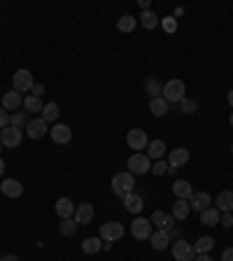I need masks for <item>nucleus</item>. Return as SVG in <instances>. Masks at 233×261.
I'll return each instance as SVG.
<instances>
[{
  "instance_id": "obj_1",
  "label": "nucleus",
  "mask_w": 233,
  "mask_h": 261,
  "mask_svg": "<svg viewBox=\"0 0 233 261\" xmlns=\"http://www.w3.org/2000/svg\"><path fill=\"white\" fill-rule=\"evenodd\" d=\"M161 98L166 100L168 105H180V100L187 98V86H184L182 79H170V82L163 84Z\"/></svg>"
},
{
  "instance_id": "obj_2",
  "label": "nucleus",
  "mask_w": 233,
  "mask_h": 261,
  "mask_svg": "<svg viewBox=\"0 0 233 261\" xmlns=\"http://www.w3.org/2000/svg\"><path fill=\"white\" fill-rule=\"evenodd\" d=\"M112 191H114V196H119V198H124V196H128L131 191H135V175H131L128 170L116 172L114 178H112Z\"/></svg>"
},
{
  "instance_id": "obj_3",
  "label": "nucleus",
  "mask_w": 233,
  "mask_h": 261,
  "mask_svg": "<svg viewBox=\"0 0 233 261\" xmlns=\"http://www.w3.org/2000/svg\"><path fill=\"white\" fill-rule=\"evenodd\" d=\"M126 168H128V172H131V175H144V172L152 170V161L147 159V154H140V152H135L133 156H128Z\"/></svg>"
},
{
  "instance_id": "obj_4",
  "label": "nucleus",
  "mask_w": 233,
  "mask_h": 261,
  "mask_svg": "<svg viewBox=\"0 0 233 261\" xmlns=\"http://www.w3.org/2000/svg\"><path fill=\"white\" fill-rule=\"evenodd\" d=\"M124 224L122 222H105L103 226H100V234L98 238L103 240V243H116V240L124 236Z\"/></svg>"
},
{
  "instance_id": "obj_5",
  "label": "nucleus",
  "mask_w": 233,
  "mask_h": 261,
  "mask_svg": "<svg viewBox=\"0 0 233 261\" xmlns=\"http://www.w3.org/2000/svg\"><path fill=\"white\" fill-rule=\"evenodd\" d=\"M21 140H23V133L19 128H14V126L0 128V142H3V147H7V150H17L19 144H21Z\"/></svg>"
},
{
  "instance_id": "obj_6",
  "label": "nucleus",
  "mask_w": 233,
  "mask_h": 261,
  "mask_svg": "<svg viewBox=\"0 0 233 261\" xmlns=\"http://www.w3.org/2000/svg\"><path fill=\"white\" fill-rule=\"evenodd\" d=\"M172 256H175V261H194L196 259L194 245L182 238L175 240V243H172Z\"/></svg>"
},
{
  "instance_id": "obj_7",
  "label": "nucleus",
  "mask_w": 233,
  "mask_h": 261,
  "mask_svg": "<svg viewBox=\"0 0 233 261\" xmlns=\"http://www.w3.org/2000/svg\"><path fill=\"white\" fill-rule=\"evenodd\" d=\"M12 84H14V91H19V94H26V91L33 89V75H31V70H17L14 75H12Z\"/></svg>"
},
{
  "instance_id": "obj_8",
  "label": "nucleus",
  "mask_w": 233,
  "mask_h": 261,
  "mask_svg": "<svg viewBox=\"0 0 233 261\" xmlns=\"http://www.w3.org/2000/svg\"><path fill=\"white\" fill-rule=\"evenodd\" d=\"M131 234L135 240H150L152 236V222L144 219V217H135L133 224H131Z\"/></svg>"
},
{
  "instance_id": "obj_9",
  "label": "nucleus",
  "mask_w": 233,
  "mask_h": 261,
  "mask_svg": "<svg viewBox=\"0 0 233 261\" xmlns=\"http://www.w3.org/2000/svg\"><path fill=\"white\" fill-rule=\"evenodd\" d=\"M126 144L131 150L140 152V150H147L150 138H147V133H144L142 128H133V131H128V135H126Z\"/></svg>"
},
{
  "instance_id": "obj_10",
  "label": "nucleus",
  "mask_w": 233,
  "mask_h": 261,
  "mask_svg": "<svg viewBox=\"0 0 233 261\" xmlns=\"http://www.w3.org/2000/svg\"><path fill=\"white\" fill-rule=\"evenodd\" d=\"M26 133L31 140H40V138H45L47 133H49V124L45 122V119L40 117V119H31L26 126Z\"/></svg>"
},
{
  "instance_id": "obj_11",
  "label": "nucleus",
  "mask_w": 233,
  "mask_h": 261,
  "mask_svg": "<svg viewBox=\"0 0 233 261\" xmlns=\"http://www.w3.org/2000/svg\"><path fill=\"white\" fill-rule=\"evenodd\" d=\"M189 161V150L187 147H178V150H172L170 156H168V172H175L178 168H182L184 163Z\"/></svg>"
},
{
  "instance_id": "obj_12",
  "label": "nucleus",
  "mask_w": 233,
  "mask_h": 261,
  "mask_svg": "<svg viewBox=\"0 0 233 261\" xmlns=\"http://www.w3.org/2000/svg\"><path fill=\"white\" fill-rule=\"evenodd\" d=\"M0 194H5L7 198H21L23 196V184L14 178H5L0 184Z\"/></svg>"
},
{
  "instance_id": "obj_13",
  "label": "nucleus",
  "mask_w": 233,
  "mask_h": 261,
  "mask_svg": "<svg viewBox=\"0 0 233 261\" xmlns=\"http://www.w3.org/2000/svg\"><path fill=\"white\" fill-rule=\"evenodd\" d=\"M150 222H152V226H156V228H163V231H168V234H172V226H175V219H172V215H168V212H163V210H154L152 212V217H150Z\"/></svg>"
},
{
  "instance_id": "obj_14",
  "label": "nucleus",
  "mask_w": 233,
  "mask_h": 261,
  "mask_svg": "<svg viewBox=\"0 0 233 261\" xmlns=\"http://www.w3.org/2000/svg\"><path fill=\"white\" fill-rule=\"evenodd\" d=\"M49 135L56 144H66L72 140V131H70V126H66V124H54V126L49 128Z\"/></svg>"
},
{
  "instance_id": "obj_15",
  "label": "nucleus",
  "mask_w": 233,
  "mask_h": 261,
  "mask_svg": "<svg viewBox=\"0 0 233 261\" xmlns=\"http://www.w3.org/2000/svg\"><path fill=\"white\" fill-rule=\"evenodd\" d=\"M150 245H152V250L163 252L168 245H170V234H168V231H163V228H156L154 234L150 236Z\"/></svg>"
},
{
  "instance_id": "obj_16",
  "label": "nucleus",
  "mask_w": 233,
  "mask_h": 261,
  "mask_svg": "<svg viewBox=\"0 0 233 261\" xmlns=\"http://www.w3.org/2000/svg\"><path fill=\"white\" fill-rule=\"evenodd\" d=\"M124 208H126V212H131V215H140L144 208V200L140 194H135V191H131L128 196H124Z\"/></svg>"
},
{
  "instance_id": "obj_17",
  "label": "nucleus",
  "mask_w": 233,
  "mask_h": 261,
  "mask_svg": "<svg viewBox=\"0 0 233 261\" xmlns=\"http://www.w3.org/2000/svg\"><path fill=\"white\" fill-rule=\"evenodd\" d=\"M189 208L194 212H203L210 208V194H206V191H194V196L189 198Z\"/></svg>"
},
{
  "instance_id": "obj_18",
  "label": "nucleus",
  "mask_w": 233,
  "mask_h": 261,
  "mask_svg": "<svg viewBox=\"0 0 233 261\" xmlns=\"http://www.w3.org/2000/svg\"><path fill=\"white\" fill-rule=\"evenodd\" d=\"M72 219H75L79 226H86V224H91V219H94V206H91V203H79Z\"/></svg>"
},
{
  "instance_id": "obj_19",
  "label": "nucleus",
  "mask_w": 233,
  "mask_h": 261,
  "mask_svg": "<svg viewBox=\"0 0 233 261\" xmlns=\"http://www.w3.org/2000/svg\"><path fill=\"white\" fill-rule=\"evenodd\" d=\"M56 215L61 217V219H70V217H75V210H77V206L72 203L70 198H59L56 200Z\"/></svg>"
},
{
  "instance_id": "obj_20",
  "label": "nucleus",
  "mask_w": 233,
  "mask_h": 261,
  "mask_svg": "<svg viewBox=\"0 0 233 261\" xmlns=\"http://www.w3.org/2000/svg\"><path fill=\"white\" fill-rule=\"evenodd\" d=\"M23 105V96L19 94V91H5V94H3V107H5L7 112L10 110H17V107H21Z\"/></svg>"
},
{
  "instance_id": "obj_21",
  "label": "nucleus",
  "mask_w": 233,
  "mask_h": 261,
  "mask_svg": "<svg viewBox=\"0 0 233 261\" xmlns=\"http://www.w3.org/2000/svg\"><path fill=\"white\" fill-rule=\"evenodd\" d=\"M189 212H191V208H189L187 198H178L172 203V219H175V222H184L189 217Z\"/></svg>"
},
{
  "instance_id": "obj_22",
  "label": "nucleus",
  "mask_w": 233,
  "mask_h": 261,
  "mask_svg": "<svg viewBox=\"0 0 233 261\" xmlns=\"http://www.w3.org/2000/svg\"><path fill=\"white\" fill-rule=\"evenodd\" d=\"M163 154H166V142L163 140H150V144H147V159L150 161H159Z\"/></svg>"
},
{
  "instance_id": "obj_23",
  "label": "nucleus",
  "mask_w": 233,
  "mask_h": 261,
  "mask_svg": "<svg viewBox=\"0 0 233 261\" xmlns=\"http://www.w3.org/2000/svg\"><path fill=\"white\" fill-rule=\"evenodd\" d=\"M172 194L178 196V198H191L194 196V189H191V184L187 182V180H175L172 182Z\"/></svg>"
},
{
  "instance_id": "obj_24",
  "label": "nucleus",
  "mask_w": 233,
  "mask_h": 261,
  "mask_svg": "<svg viewBox=\"0 0 233 261\" xmlns=\"http://www.w3.org/2000/svg\"><path fill=\"white\" fill-rule=\"evenodd\" d=\"M219 219H222V212L217 208H208V210L200 212V224L203 226H215V224H219Z\"/></svg>"
},
{
  "instance_id": "obj_25",
  "label": "nucleus",
  "mask_w": 233,
  "mask_h": 261,
  "mask_svg": "<svg viewBox=\"0 0 233 261\" xmlns=\"http://www.w3.org/2000/svg\"><path fill=\"white\" fill-rule=\"evenodd\" d=\"M217 210L219 212H233V191H222L217 196Z\"/></svg>"
},
{
  "instance_id": "obj_26",
  "label": "nucleus",
  "mask_w": 233,
  "mask_h": 261,
  "mask_svg": "<svg viewBox=\"0 0 233 261\" xmlns=\"http://www.w3.org/2000/svg\"><path fill=\"white\" fill-rule=\"evenodd\" d=\"M138 21L142 23L147 31H154V28L159 26V17L154 14V10H142L140 12V17H138Z\"/></svg>"
},
{
  "instance_id": "obj_27",
  "label": "nucleus",
  "mask_w": 233,
  "mask_h": 261,
  "mask_svg": "<svg viewBox=\"0 0 233 261\" xmlns=\"http://www.w3.org/2000/svg\"><path fill=\"white\" fill-rule=\"evenodd\" d=\"M100 250H103V240H100L98 236H91V238H86L82 243V252H84V254H98Z\"/></svg>"
},
{
  "instance_id": "obj_28",
  "label": "nucleus",
  "mask_w": 233,
  "mask_h": 261,
  "mask_svg": "<svg viewBox=\"0 0 233 261\" xmlns=\"http://www.w3.org/2000/svg\"><path fill=\"white\" fill-rule=\"evenodd\" d=\"M212 247H215V240H212L210 236H200V238L194 243V252H196V254H210Z\"/></svg>"
},
{
  "instance_id": "obj_29",
  "label": "nucleus",
  "mask_w": 233,
  "mask_h": 261,
  "mask_svg": "<svg viewBox=\"0 0 233 261\" xmlns=\"http://www.w3.org/2000/svg\"><path fill=\"white\" fill-rule=\"evenodd\" d=\"M135 26H138V19L131 17V14H124V17L116 21V31H119V33H131V31H135Z\"/></svg>"
},
{
  "instance_id": "obj_30",
  "label": "nucleus",
  "mask_w": 233,
  "mask_h": 261,
  "mask_svg": "<svg viewBox=\"0 0 233 261\" xmlns=\"http://www.w3.org/2000/svg\"><path fill=\"white\" fill-rule=\"evenodd\" d=\"M144 91L150 94V98H159V96H161V91H163V84L159 82L156 77H147V79H144Z\"/></svg>"
},
{
  "instance_id": "obj_31",
  "label": "nucleus",
  "mask_w": 233,
  "mask_h": 261,
  "mask_svg": "<svg viewBox=\"0 0 233 261\" xmlns=\"http://www.w3.org/2000/svg\"><path fill=\"white\" fill-rule=\"evenodd\" d=\"M168 107H170V105H168V103L161 98V96H159V98H152V100H150V112L154 114V117H163V114L168 112Z\"/></svg>"
},
{
  "instance_id": "obj_32",
  "label": "nucleus",
  "mask_w": 233,
  "mask_h": 261,
  "mask_svg": "<svg viewBox=\"0 0 233 261\" xmlns=\"http://www.w3.org/2000/svg\"><path fill=\"white\" fill-rule=\"evenodd\" d=\"M59 114H61V107H59V103H47V105L42 107V119H45L47 124L56 122V119H59Z\"/></svg>"
},
{
  "instance_id": "obj_33",
  "label": "nucleus",
  "mask_w": 233,
  "mask_h": 261,
  "mask_svg": "<svg viewBox=\"0 0 233 261\" xmlns=\"http://www.w3.org/2000/svg\"><path fill=\"white\" fill-rule=\"evenodd\" d=\"M77 228H79V224L70 217V219H61V224H59V234L66 236V238H70V236L77 234Z\"/></svg>"
},
{
  "instance_id": "obj_34",
  "label": "nucleus",
  "mask_w": 233,
  "mask_h": 261,
  "mask_svg": "<svg viewBox=\"0 0 233 261\" xmlns=\"http://www.w3.org/2000/svg\"><path fill=\"white\" fill-rule=\"evenodd\" d=\"M28 122H31V119H28L26 112H14V114L10 117V126L19 128V131H21L23 126H28Z\"/></svg>"
},
{
  "instance_id": "obj_35",
  "label": "nucleus",
  "mask_w": 233,
  "mask_h": 261,
  "mask_svg": "<svg viewBox=\"0 0 233 261\" xmlns=\"http://www.w3.org/2000/svg\"><path fill=\"white\" fill-rule=\"evenodd\" d=\"M180 110H182L184 114H196V112H198V100L182 98V100H180Z\"/></svg>"
},
{
  "instance_id": "obj_36",
  "label": "nucleus",
  "mask_w": 233,
  "mask_h": 261,
  "mask_svg": "<svg viewBox=\"0 0 233 261\" xmlns=\"http://www.w3.org/2000/svg\"><path fill=\"white\" fill-rule=\"evenodd\" d=\"M23 107H26L28 112H42V100L40 98H35V96H26V98H23Z\"/></svg>"
},
{
  "instance_id": "obj_37",
  "label": "nucleus",
  "mask_w": 233,
  "mask_h": 261,
  "mask_svg": "<svg viewBox=\"0 0 233 261\" xmlns=\"http://www.w3.org/2000/svg\"><path fill=\"white\" fill-rule=\"evenodd\" d=\"M150 172H154L156 178H159V175H166V172H168V163L159 159V161H154V166H152V170H150Z\"/></svg>"
},
{
  "instance_id": "obj_38",
  "label": "nucleus",
  "mask_w": 233,
  "mask_h": 261,
  "mask_svg": "<svg viewBox=\"0 0 233 261\" xmlns=\"http://www.w3.org/2000/svg\"><path fill=\"white\" fill-rule=\"evenodd\" d=\"M161 23H163V31H166V33H175V31H178V19L175 17H166Z\"/></svg>"
},
{
  "instance_id": "obj_39",
  "label": "nucleus",
  "mask_w": 233,
  "mask_h": 261,
  "mask_svg": "<svg viewBox=\"0 0 233 261\" xmlns=\"http://www.w3.org/2000/svg\"><path fill=\"white\" fill-rule=\"evenodd\" d=\"M10 117H12L10 112H7L5 107H0V128H7V126H10Z\"/></svg>"
},
{
  "instance_id": "obj_40",
  "label": "nucleus",
  "mask_w": 233,
  "mask_h": 261,
  "mask_svg": "<svg viewBox=\"0 0 233 261\" xmlns=\"http://www.w3.org/2000/svg\"><path fill=\"white\" fill-rule=\"evenodd\" d=\"M219 224H224L226 228L233 226V212H222V219H219Z\"/></svg>"
},
{
  "instance_id": "obj_41",
  "label": "nucleus",
  "mask_w": 233,
  "mask_h": 261,
  "mask_svg": "<svg viewBox=\"0 0 233 261\" xmlns=\"http://www.w3.org/2000/svg\"><path fill=\"white\" fill-rule=\"evenodd\" d=\"M31 91H33V94H31V96H35V98H40V96L45 94V86H42V84H33V89H31Z\"/></svg>"
},
{
  "instance_id": "obj_42",
  "label": "nucleus",
  "mask_w": 233,
  "mask_h": 261,
  "mask_svg": "<svg viewBox=\"0 0 233 261\" xmlns=\"http://www.w3.org/2000/svg\"><path fill=\"white\" fill-rule=\"evenodd\" d=\"M222 261H233V247H226L222 252Z\"/></svg>"
},
{
  "instance_id": "obj_43",
  "label": "nucleus",
  "mask_w": 233,
  "mask_h": 261,
  "mask_svg": "<svg viewBox=\"0 0 233 261\" xmlns=\"http://www.w3.org/2000/svg\"><path fill=\"white\" fill-rule=\"evenodd\" d=\"M194 261H212V259H210V254H196Z\"/></svg>"
},
{
  "instance_id": "obj_44",
  "label": "nucleus",
  "mask_w": 233,
  "mask_h": 261,
  "mask_svg": "<svg viewBox=\"0 0 233 261\" xmlns=\"http://www.w3.org/2000/svg\"><path fill=\"white\" fill-rule=\"evenodd\" d=\"M0 261H19V256H14V254H5Z\"/></svg>"
},
{
  "instance_id": "obj_45",
  "label": "nucleus",
  "mask_w": 233,
  "mask_h": 261,
  "mask_svg": "<svg viewBox=\"0 0 233 261\" xmlns=\"http://www.w3.org/2000/svg\"><path fill=\"white\" fill-rule=\"evenodd\" d=\"M140 7H142V10H150V0H140Z\"/></svg>"
},
{
  "instance_id": "obj_46",
  "label": "nucleus",
  "mask_w": 233,
  "mask_h": 261,
  "mask_svg": "<svg viewBox=\"0 0 233 261\" xmlns=\"http://www.w3.org/2000/svg\"><path fill=\"white\" fill-rule=\"evenodd\" d=\"M226 100H228V105H231V107H233V89H231V91H228V96H226Z\"/></svg>"
},
{
  "instance_id": "obj_47",
  "label": "nucleus",
  "mask_w": 233,
  "mask_h": 261,
  "mask_svg": "<svg viewBox=\"0 0 233 261\" xmlns=\"http://www.w3.org/2000/svg\"><path fill=\"white\" fill-rule=\"evenodd\" d=\"M3 175H5V161L0 159V178H3Z\"/></svg>"
},
{
  "instance_id": "obj_48",
  "label": "nucleus",
  "mask_w": 233,
  "mask_h": 261,
  "mask_svg": "<svg viewBox=\"0 0 233 261\" xmlns=\"http://www.w3.org/2000/svg\"><path fill=\"white\" fill-rule=\"evenodd\" d=\"M228 122H231V126H233V112H231V119H228Z\"/></svg>"
},
{
  "instance_id": "obj_49",
  "label": "nucleus",
  "mask_w": 233,
  "mask_h": 261,
  "mask_svg": "<svg viewBox=\"0 0 233 261\" xmlns=\"http://www.w3.org/2000/svg\"><path fill=\"white\" fill-rule=\"evenodd\" d=\"M0 152H3V142H0Z\"/></svg>"
},
{
  "instance_id": "obj_50",
  "label": "nucleus",
  "mask_w": 233,
  "mask_h": 261,
  "mask_svg": "<svg viewBox=\"0 0 233 261\" xmlns=\"http://www.w3.org/2000/svg\"><path fill=\"white\" fill-rule=\"evenodd\" d=\"M231 154H233V144H231Z\"/></svg>"
}]
</instances>
